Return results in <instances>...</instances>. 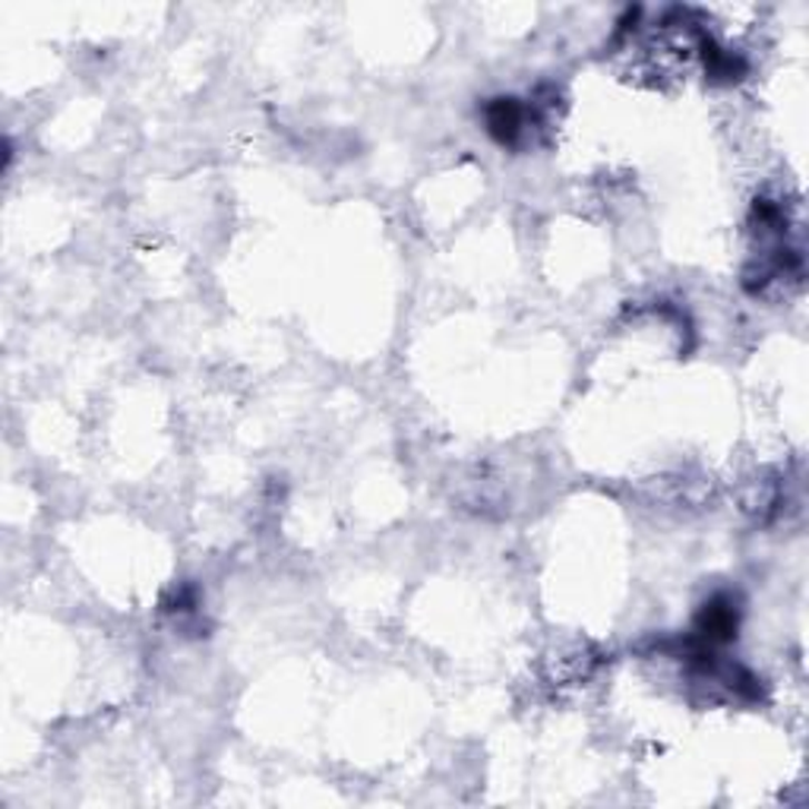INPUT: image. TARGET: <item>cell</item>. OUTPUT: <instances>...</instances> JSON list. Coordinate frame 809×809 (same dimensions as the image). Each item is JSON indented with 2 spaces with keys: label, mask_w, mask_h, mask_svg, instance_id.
Instances as JSON below:
<instances>
[{
  "label": "cell",
  "mask_w": 809,
  "mask_h": 809,
  "mask_svg": "<svg viewBox=\"0 0 809 809\" xmlns=\"http://www.w3.org/2000/svg\"><path fill=\"white\" fill-rule=\"evenodd\" d=\"M487 130L503 146H519L529 134V108H522L515 99H496L487 105Z\"/></svg>",
  "instance_id": "obj_1"
},
{
  "label": "cell",
  "mask_w": 809,
  "mask_h": 809,
  "mask_svg": "<svg viewBox=\"0 0 809 809\" xmlns=\"http://www.w3.org/2000/svg\"><path fill=\"white\" fill-rule=\"evenodd\" d=\"M699 635L706 639V642H728L737 635V608H733V601L728 594H721V598H711L709 604L702 608L699 613Z\"/></svg>",
  "instance_id": "obj_2"
}]
</instances>
